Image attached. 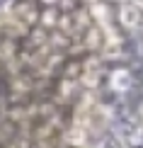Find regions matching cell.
<instances>
[{
  "label": "cell",
  "instance_id": "7a4b0ae2",
  "mask_svg": "<svg viewBox=\"0 0 143 148\" xmlns=\"http://www.w3.org/2000/svg\"><path fill=\"white\" fill-rule=\"evenodd\" d=\"M119 20L121 24L126 29H136L141 24V8L136 3H129V5H124V8L119 10Z\"/></svg>",
  "mask_w": 143,
  "mask_h": 148
},
{
  "label": "cell",
  "instance_id": "5b68a950",
  "mask_svg": "<svg viewBox=\"0 0 143 148\" xmlns=\"http://www.w3.org/2000/svg\"><path fill=\"white\" fill-rule=\"evenodd\" d=\"M92 10H95V17H97L99 22H104V20H107V8H104V5H95Z\"/></svg>",
  "mask_w": 143,
  "mask_h": 148
},
{
  "label": "cell",
  "instance_id": "277c9868",
  "mask_svg": "<svg viewBox=\"0 0 143 148\" xmlns=\"http://www.w3.org/2000/svg\"><path fill=\"white\" fill-rule=\"evenodd\" d=\"M102 148H126V143H124V141L116 136V134H112V136H107V138H104Z\"/></svg>",
  "mask_w": 143,
  "mask_h": 148
},
{
  "label": "cell",
  "instance_id": "3957f363",
  "mask_svg": "<svg viewBox=\"0 0 143 148\" xmlns=\"http://www.w3.org/2000/svg\"><path fill=\"white\" fill-rule=\"evenodd\" d=\"M109 85H112V90H116V92H126V90L133 85V75H131L126 68H119V71L112 73Z\"/></svg>",
  "mask_w": 143,
  "mask_h": 148
},
{
  "label": "cell",
  "instance_id": "6da1fadb",
  "mask_svg": "<svg viewBox=\"0 0 143 148\" xmlns=\"http://www.w3.org/2000/svg\"><path fill=\"white\" fill-rule=\"evenodd\" d=\"M85 126H90L92 131H102V129L109 126V109L107 107H99V104H92V107H85Z\"/></svg>",
  "mask_w": 143,
  "mask_h": 148
}]
</instances>
